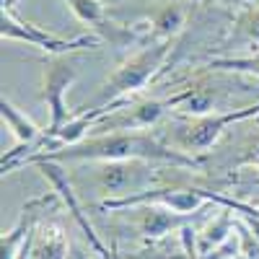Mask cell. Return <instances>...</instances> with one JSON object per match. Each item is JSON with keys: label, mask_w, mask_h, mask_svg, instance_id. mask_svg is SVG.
Instances as JSON below:
<instances>
[{"label": "cell", "mask_w": 259, "mask_h": 259, "mask_svg": "<svg viewBox=\"0 0 259 259\" xmlns=\"http://www.w3.org/2000/svg\"><path fill=\"white\" fill-rule=\"evenodd\" d=\"M36 161H55V163H83V161H150V163H168V166H184V168H197L200 161L192 158L182 150H174L156 140L153 135L133 133V130H122V133H104L85 138L75 145H68L55 153L36 156Z\"/></svg>", "instance_id": "obj_1"}, {"label": "cell", "mask_w": 259, "mask_h": 259, "mask_svg": "<svg viewBox=\"0 0 259 259\" xmlns=\"http://www.w3.org/2000/svg\"><path fill=\"white\" fill-rule=\"evenodd\" d=\"M174 41L177 39H158V41H150V45H143L135 55H130L119 68L104 80V85L99 89L91 106L114 104V101H122L127 96L138 94L140 89H145V85L156 78V73L163 68L168 52L174 50Z\"/></svg>", "instance_id": "obj_2"}, {"label": "cell", "mask_w": 259, "mask_h": 259, "mask_svg": "<svg viewBox=\"0 0 259 259\" xmlns=\"http://www.w3.org/2000/svg\"><path fill=\"white\" fill-rule=\"evenodd\" d=\"M0 34H3V39H11V41H26L29 47H36L41 52H47L50 57L101 47V36H96V34H80V36H73V39H62L57 34H50L45 29H39V26L29 24V21L18 18L11 3H3V13H0Z\"/></svg>", "instance_id": "obj_3"}, {"label": "cell", "mask_w": 259, "mask_h": 259, "mask_svg": "<svg viewBox=\"0 0 259 259\" xmlns=\"http://www.w3.org/2000/svg\"><path fill=\"white\" fill-rule=\"evenodd\" d=\"M158 171L150 161H99L94 171V182L101 194L112 197H130L140 194L156 182Z\"/></svg>", "instance_id": "obj_4"}, {"label": "cell", "mask_w": 259, "mask_h": 259, "mask_svg": "<svg viewBox=\"0 0 259 259\" xmlns=\"http://www.w3.org/2000/svg\"><path fill=\"white\" fill-rule=\"evenodd\" d=\"M75 65L65 62L60 57H50L47 68H45V78H41V94L39 99L47 104L50 112V127L47 135H57L60 130L68 124L70 117V106H68V89L75 83Z\"/></svg>", "instance_id": "obj_5"}, {"label": "cell", "mask_w": 259, "mask_h": 259, "mask_svg": "<svg viewBox=\"0 0 259 259\" xmlns=\"http://www.w3.org/2000/svg\"><path fill=\"white\" fill-rule=\"evenodd\" d=\"M256 114H259V101L244 106V109H233V112H223V114H207V117H202L200 122H194L187 130L184 145L194 148V150H207L215 140L223 135L226 127H231L236 122H244L249 117H256Z\"/></svg>", "instance_id": "obj_6"}, {"label": "cell", "mask_w": 259, "mask_h": 259, "mask_svg": "<svg viewBox=\"0 0 259 259\" xmlns=\"http://www.w3.org/2000/svg\"><path fill=\"white\" fill-rule=\"evenodd\" d=\"M148 18V34L153 41L158 39H177L179 31L187 24V8L182 3H161L153 6L150 11H145Z\"/></svg>", "instance_id": "obj_7"}, {"label": "cell", "mask_w": 259, "mask_h": 259, "mask_svg": "<svg viewBox=\"0 0 259 259\" xmlns=\"http://www.w3.org/2000/svg\"><path fill=\"white\" fill-rule=\"evenodd\" d=\"M0 117H3V122L8 124V130L16 135L18 143H36L39 138H45V130L6 96L0 99Z\"/></svg>", "instance_id": "obj_8"}, {"label": "cell", "mask_w": 259, "mask_h": 259, "mask_svg": "<svg viewBox=\"0 0 259 259\" xmlns=\"http://www.w3.org/2000/svg\"><path fill=\"white\" fill-rule=\"evenodd\" d=\"M187 221V215H182V212H174V210H166V207H148L145 212H143V231L148 233V236H163V233H168L171 228H177V226H182Z\"/></svg>", "instance_id": "obj_9"}, {"label": "cell", "mask_w": 259, "mask_h": 259, "mask_svg": "<svg viewBox=\"0 0 259 259\" xmlns=\"http://www.w3.org/2000/svg\"><path fill=\"white\" fill-rule=\"evenodd\" d=\"M231 41H236V45H256L259 47V8L249 6V8H244L239 16H236Z\"/></svg>", "instance_id": "obj_10"}, {"label": "cell", "mask_w": 259, "mask_h": 259, "mask_svg": "<svg viewBox=\"0 0 259 259\" xmlns=\"http://www.w3.org/2000/svg\"><path fill=\"white\" fill-rule=\"evenodd\" d=\"M62 3L68 6L73 11V16L85 26H99L101 29L106 24V16L112 13L106 8L104 0H62Z\"/></svg>", "instance_id": "obj_11"}, {"label": "cell", "mask_w": 259, "mask_h": 259, "mask_svg": "<svg viewBox=\"0 0 259 259\" xmlns=\"http://www.w3.org/2000/svg\"><path fill=\"white\" fill-rule=\"evenodd\" d=\"M65 236L57 228H45L34 241L31 256L34 259H65Z\"/></svg>", "instance_id": "obj_12"}, {"label": "cell", "mask_w": 259, "mask_h": 259, "mask_svg": "<svg viewBox=\"0 0 259 259\" xmlns=\"http://www.w3.org/2000/svg\"><path fill=\"white\" fill-rule=\"evenodd\" d=\"M207 70H231V73H246L259 78V55L256 57H218L207 62Z\"/></svg>", "instance_id": "obj_13"}, {"label": "cell", "mask_w": 259, "mask_h": 259, "mask_svg": "<svg viewBox=\"0 0 259 259\" xmlns=\"http://www.w3.org/2000/svg\"><path fill=\"white\" fill-rule=\"evenodd\" d=\"M221 3H236V0H221Z\"/></svg>", "instance_id": "obj_14"}]
</instances>
